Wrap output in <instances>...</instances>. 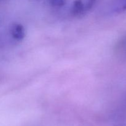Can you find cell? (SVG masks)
I'll return each instance as SVG.
<instances>
[{
	"label": "cell",
	"mask_w": 126,
	"mask_h": 126,
	"mask_svg": "<svg viewBox=\"0 0 126 126\" xmlns=\"http://www.w3.org/2000/svg\"><path fill=\"white\" fill-rule=\"evenodd\" d=\"M85 6L81 0H75L71 8V13L75 17H78L84 13Z\"/></svg>",
	"instance_id": "obj_2"
},
{
	"label": "cell",
	"mask_w": 126,
	"mask_h": 126,
	"mask_svg": "<svg viewBox=\"0 0 126 126\" xmlns=\"http://www.w3.org/2000/svg\"><path fill=\"white\" fill-rule=\"evenodd\" d=\"M10 33L16 40L20 41L25 36V31L22 25L18 23H14L10 27Z\"/></svg>",
	"instance_id": "obj_1"
},
{
	"label": "cell",
	"mask_w": 126,
	"mask_h": 126,
	"mask_svg": "<svg viewBox=\"0 0 126 126\" xmlns=\"http://www.w3.org/2000/svg\"><path fill=\"white\" fill-rule=\"evenodd\" d=\"M95 1L96 0H87L86 5H84L85 10H86V11H89V10L91 9L93 7L94 4L95 3Z\"/></svg>",
	"instance_id": "obj_4"
},
{
	"label": "cell",
	"mask_w": 126,
	"mask_h": 126,
	"mask_svg": "<svg viewBox=\"0 0 126 126\" xmlns=\"http://www.w3.org/2000/svg\"><path fill=\"white\" fill-rule=\"evenodd\" d=\"M50 4L56 7L63 6L66 3V0H49Z\"/></svg>",
	"instance_id": "obj_3"
}]
</instances>
